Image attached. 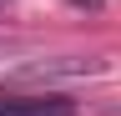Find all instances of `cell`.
<instances>
[{
    "label": "cell",
    "instance_id": "6da1fadb",
    "mask_svg": "<svg viewBox=\"0 0 121 116\" xmlns=\"http://www.w3.org/2000/svg\"><path fill=\"white\" fill-rule=\"evenodd\" d=\"M0 116H71L66 101H0Z\"/></svg>",
    "mask_w": 121,
    "mask_h": 116
}]
</instances>
